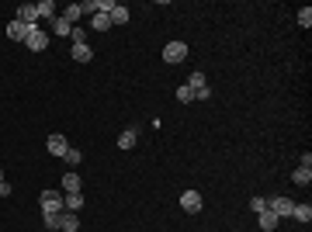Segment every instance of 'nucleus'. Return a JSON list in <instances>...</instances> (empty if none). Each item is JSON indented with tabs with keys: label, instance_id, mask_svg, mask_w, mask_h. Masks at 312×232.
I'll return each mask as SVG.
<instances>
[{
	"label": "nucleus",
	"instance_id": "11",
	"mask_svg": "<svg viewBox=\"0 0 312 232\" xmlns=\"http://www.w3.org/2000/svg\"><path fill=\"white\" fill-rule=\"evenodd\" d=\"M63 194H80V177L70 170V174H63Z\"/></svg>",
	"mask_w": 312,
	"mask_h": 232
},
{
	"label": "nucleus",
	"instance_id": "5",
	"mask_svg": "<svg viewBox=\"0 0 312 232\" xmlns=\"http://www.w3.org/2000/svg\"><path fill=\"white\" fill-rule=\"evenodd\" d=\"M180 208L191 212V215H198L201 208H205V205H201V194H198V191H184V194H180Z\"/></svg>",
	"mask_w": 312,
	"mask_h": 232
},
{
	"label": "nucleus",
	"instance_id": "15",
	"mask_svg": "<svg viewBox=\"0 0 312 232\" xmlns=\"http://www.w3.org/2000/svg\"><path fill=\"white\" fill-rule=\"evenodd\" d=\"M292 180L298 184V187H309L312 184V167H298V170L292 174Z\"/></svg>",
	"mask_w": 312,
	"mask_h": 232
},
{
	"label": "nucleus",
	"instance_id": "18",
	"mask_svg": "<svg viewBox=\"0 0 312 232\" xmlns=\"http://www.w3.org/2000/svg\"><path fill=\"white\" fill-rule=\"evenodd\" d=\"M73 59H77V62H90V59H94V49H90L87 42H83V45H73Z\"/></svg>",
	"mask_w": 312,
	"mask_h": 232
},
{
	"label": "nucleus",
	"instance_id": "3",
	"mask_svg": "<svg viewBox=\"0 0 312 232\" xmlns=\"http://www.w3.org/2000/svg\"><path fill=\"white\" fill-rule=\"evenodd\" d=\"M163 59H167V62H184V59H188V45H184V42H167V45H163Z\"/></svg>",
	"mask_w": 312,
	"mask_h": 232
},
{
	"label": "nucleus",
	"instance_id": "24",
	"mask_svg": "<svg viewBox=\"0 0 312 232\" xmlns=\"http://www.w3.org/2000/svg\"><path fill=\"white\" fill-rule=\"evenodd\" d=\"M42 222H45V229H49V232L59 229V215H45V212H42Z\"/></svg>",
	"mask_w": 312,
	"mask_h": 232
},
{
	"label": "nucleus",
	"instance_id": "9",
	"mask_svg": "<svg viewBox=\"0 0 312 232\" xmlns=\"http://www.w3.org/2000/svg\"><path fill=\"white\" fill-rule=\"evenodd\" d=\"M108 18H111V24H129V7L125 4H111Z\"/></svg>",
	"mask_w": 312,
	"mask_h": 232
},
{
	"label": "nucleus",
	"instance_id": "21",
	"mask_svg": "<svg viewBox=\"0 0 312 232\" xmlns=\"http://www.w3.org/2000/svg\"><path fill=\"white\" fill-rule=\"evenodd\" d=\"M188 87H191V90H201V87H208V83H205V73H191V77H188Z\"/></svg>",
	"mask_w": 312,
	"mask_h": 232
},
{
	"label": "nucleus",
	"instance_id": "17",
	"mask_svg": "<svg viewBox=\"0 0 312 232\" xmlns=\"http://www.w3.org/2000/svg\"><path fill=\"white\" fill-rule=\"evenodd\" d=\"M80 18H83V11H80V4H66V7H63V21H70V24H77Z\"/></svg>",
	"mask_w": 312,
	"mask_h": 232
},
{
	"label": "nucleus",
	"instance_id": "14",
	"mask_svg": "<svg viewBox=\"0 0 312 232\" xmlns=\"http://www.w3.org/2000/svg\"><path fill=\"white\" fill-rule=\"evenodd\" d=\"M66 212H83V194H63Z\"/></svg>",
	"mask_w": 312,
	"mask_h": 232
},
{
	"label": "nucleus",
	"instance_id": "4",
	"mask_svg": "<svg viewBox=\"0 0 312 232\" xmlns=\"http://www.w3.org/2000/svg\"><path fill=\"white\" fill-rule=\"evenodd\" d=\"M267 208H271L277 218H292V208H295V201L292 197H274V201H267Z\"/></svg>",
	"mask_w": 312,
	"mask_h": 232
},
{
	"label": "nucleus",
	"instance_id": "12",
	"mask_svg": "<svg viewBox=\"0 0 312 232\" xmlns=\"http://www.w3.org/2000/svg\"><path fill=\"white\" fill-rule=\"evenodd\" d=\"M136 142H139V132L136 128H125V132L118 136V149H132Z\"/></svg>",
	"mask_w": 312,
	"mask_h": 232
},
{
	"label": "nucleus",
	"instance_id": "13",
	"mask_svg": "<svg viewBox=\"0 0 312 232\" xmlns=\"http://www.w3.org/2000/svg\"><path fill=\"white\" fill-rule=\"evenodd\" d=\"M7 35H11L14 42H24V35H28V24H21V21L14 18L11 24H7Z\"/></svg>",
	"mask_w": 312,
	"mask_h": 232
},
{
	"label": "nucleus",
	"instance_id": "16",
	"mask_svg": "<svg viewBox=\"0 0 312 232\" xmlns=\"http://www.w3.org/2000/svg\"><path fill=\"white\" fill-rule=\"evenodd\" d=\"M45 31H56V35H70V31H73V24H70V21H63V18H52Z\"/></svg>",
	"mask_w": 312,
	"mask_h": 232
},
{
	"label": "nucleus",
	"instance_id": "28",
	"mask_svg": "<svg viewBox=\"0 0 312 232\" xmlns=\"http://www.w3.org/2000/svg\"><path fill=\"white\" fill-rule=\"evenodd\" d=\"M264 208H267V201H264V197H254V201H250V212H254V215H260Z\"/></svg>",
	"mask_w": 312,
	"mask_h": 232
},
{
	"label": "nucleus",
	"instance_id": "23",
	"mask_svg": "<svg viewBox=\"0 0 312 232\" xmlns=\"http://www.w3.org/2000/svg\"><path fill=\"white\" fill-rule=\"evenodd\" d=\"M63 159H66V167H80L83 153H80V149H66V156H63Z\"/></svg>",
	"mask_w": 312,
	"mask_h": 232
},
{
	"label": "nucleus",
	"instance_id": "30",
	"mask_svg": "<svg viewBox=\"0 0 312 232\" xmlns=\"http://www.w3.org/2000/svg\"><path fill=\"white\" fill-rule=\"evenodd\" d=\"M0 197H11V184H7V180L0 184Z\"/></svg>",
	"mask_w": 312,
	"mask_h": 232
},
{
	"label": "nucleus",
	"instance_id": "2",
	"mask_svg": "<svg viewBox=\"0 0 312 232\" xmlns=\"http://www.w3.org/2000/svg\"><path fill=\"white\" fill-rule=\"evenodd\" d=\"M39 201H42V212H45V215H59L63 208H66V205H63V194H59V191H42Z\"/></svg>",
	"mask_w": 312,
	"mask_h": 232
},
{
	"label": "nucleus",
	"instance_id": "1",
	"mask_svg": "<svg viewBox=\"0 0 312 232\" xmlns=\"http://www.w3.org/2000/svg\"><path fill=\"white\" fill-rule=\"evenodd\" d=\"M24 45H28L32 52H45V49H49V31H45V28H28Z\"/></svg>",
	"mask_w": 312,
	"mask_h": 232
},
{
	"label": "nucleus",
	"instance_id": "31",
	"mask_svg": "<svg viewBox=\"0 0 312 232\" xmlns=\"http://www.w3.org/2000/svg\"><path fill=\"white\" fill-rule=\"evenodd\" d=\"M0 184H4V170H0Z\"/></svg>",
	"mask_w": 312,
	"mask_h": 232
},
{
	"label": "nucleus",
	"instance_id": "25",
	"mask_svg": "<svg viewBox=\"0 0 312 232\" xmlns=\"http://www.w3.org/2000/svg\"><path fill=\"white\" fill-rule=\"evenodd\" d=\"M298 24H302V28L312 24V7H302V11H298Z\"/></svg>",
	"mask_w": 312,
	"mask_h": 232
},
{
	"label": "nucleus",
	"instance_id": "8",
	"mask_svg": "<svg viewBox=\"0 0 312 232\" xmlns=\"http://www.w3.org/2000/svg\"><path fill=\"white\" fill-rule=\"evenodd\" d=\"M45 149H49V153L52 156H66V149H70V142H66V136H49V142H45Z\"/></svg>",
	"mask_w": 312,
	"mask_h": 232
},
{
	"label": "nucleus",
	"instance_id": "7",
	"mask_svg": "<svg viewBox=\"0 0 312 232\" xmlns=\"http://www.w3.org/2000/svg\"><path fill=\"white\" fill-rule=\"evenodd\" d=\"M59 229L63 232H80V218H77V212H59Z\"/></svg>",
	"mask_w": 312,
	"mask_h": 232
},
{
	"label": "nucleus",
	"instance_id": "19",
	"mask_svg": "<svg viewBox=\"0 0 312 232\" xmlns=\"http://www.w3.org/2000/svg\"><path fill=\"white\" fill-rule=\"evenodd\" d=\"M292 218H295V222H309V218H312V208H309V205H295V208H292Z\"/></svg>",
	"mask_w": 312,
	"mask_h": 232
},
{
	"label": "nucleus",
	"instance_id": "20",
	"mask_svg": "<svg viewBox=\"0 0 312 232\" xmlns=\"http://www.w3.org/2000/svg\"><path fill=\"white\" fill-rule=\"evenodd\" d=\"M90 24H94V28H98V31H108V28H111V18H108V14H94V18H90Z\"/></svg>",
	"mask_w": 312,
	"mask_h": 232
},
{
	"label": "nucleus",
	"instance_id": "10",
	"mask_svg": "<svg viewBox=\"0 0 312 232\" xmlns=\"http://www.w3.org/2000/svg\"><path fill=\"white\" fill-rule=\"evenodd\" d=\"M257 218H260V229H264V232H271V229H277V222H281V218H277V215H274L271 208H264V212L257 215Z\"/></svg>",
	"mask_w": 312,
	"mask_h": 232
},
{
	"label": "nucleus",
	"instance_id": "26",
	"mask_svg": "<svg viewBox=\"0 0 312 232\" xmlns=\"http://www.w3.org/2000/svg\"><path fill=\"white\" fill-rule=\"evenodd\" d=\"M80 11H83V14H90V18H94V14H98V0H83V4H80Z\"/></svg>",
	"mask_w": 312,
	"mask_h": 232
},
{
	"label": "nucleus",
	"instance_id": "6",
	"mask_svg": "<svg viewBox=\"0 0 312 232\" xmlns=\"http://www.w3.org/2000/svg\"><path fill=\"white\" fill-rule=\"evenodd\" d=\"M18 21L28 24V28H39V11H35V4H21L18 7Z\"/></svg>",
	"mask_w": 312,
	"mask_h": 232
},
{
	"label": "nucleus",
	"instance_id": "22",
	"mask_svg": "<svg viewBox=\"0 0 312 232\" xmlns=\"http://www.w3.org/2000/svg\"><path fill=\"white\" fill-rule=\"evenodd\" d=\"M177 101H180V104H191V101H195V90H191L188 83H184V87H177Z\"/></svg>",
	"mask_w": 312,
	"mask_h": 232
},
{
	"label": "nucleus",
	"instance_id": "29",
	"mask_svg": "<svg viewBox=\"0 0 312 232\" xmlns=\"http://www.w3.org/2000/svg\"><path fill=\"white\" fill-rule=\"evenodd\" d=\"M208 97H212V90H208V87H201V90H195V101H208Z\"/></svg>",
	"mask_w": 312,
	"mask_h": 232
},
{
	"label": "nucleus",
	"instance_id": "27",
	"mask_svg": "<svg viewBox=\"0 0 312 232\" xmlns=\"http://www.w3.org/2000/svg\"><path fill=\"white\" fill-rule=\"evenodd\" d=\"M70 39H73V45H83V39H87V35H83V28H80V24H73V31H70Z\"/></svg>",
	"mask_w": 312,
	"mask_h": 232
}]
</instances>
